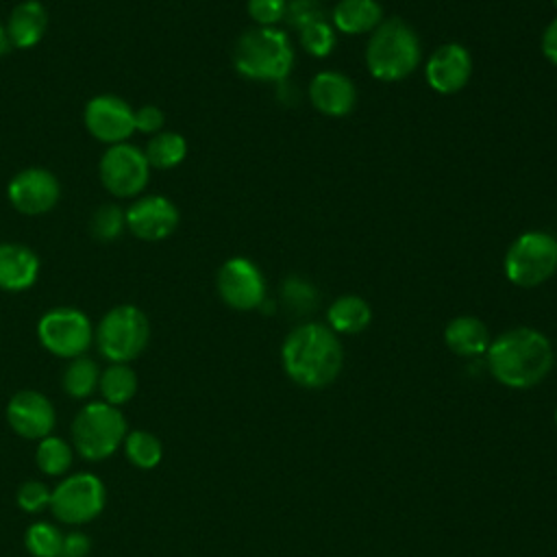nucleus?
I'll return each mask as SVG.
<instances>
[{
    "instance_id": "nucleus-8",
    "label": "nucleus",
    "mask_w": 557,
    "mask_h": 557,
    "mask_svg": "<svg viewBox=\"0 0 557 557\" xmlns=\"http://www.w3.org/2000/svg\"><path fill=\"white\" fill-rule=\"evenodd\" d=\"M107 503V490L98 474L74 472L65 476L50 496L52 516L72 527H81L98 518Z\"/></svg>"
},
{
    "instance_id": "nucleus-31",
    "label": "nucleus",
    "mask_w": 557,
    "mask_h": 557,
    "mask_svg": "<svg viewBox=\"0 0 557 557\" xmlns=\"http://www.w3.org/2000/svg\"><path fill=\"white\" fill-rule=\"evenodd\" d=\"M50 496H52V490L41 483V481H24L20 487H17V494H15V500H17V507L26 513H39L44 511L46 507H50Z\"/></svg>"
},
{
    "instance_id": "nucleus-30",
    "label": "nucleus",
    "mask_w": 557,
    "mask_h": 557,
    "mask_svg": "<svg viewBox=\"0 0 557 557\" xmlns=\"http://www.w3.org/2000/svg\"><path fill=\"white\" fill-rule=\"evenodd\" d=\"M300 46L311 57H329L335 48V28L326 20H315L300 30Z\"/></svg>"
},
{
    "instance_id": "nucleus-22",
    "label": "nucleus",
    "mask_w": 557,
    "mask_h": 557,
    "mask_svg": "<svg viewBox=\"0 0 557 557\" xmlns=\"http://www.w3.org/2000/svg\"><path fill=\"white\" fill-rule=\"evenodd\" d=\"M326 320H329L331 331L344 333V335H355V333H361L370 324L372 309L361 296L346 294L331 302V307L326 311Z\"/></svg>"
},
{
    "instance_id": "nucleus-13",
    "label": "nucleus",
    "mask_w": 557,
    "mask_h": 557,
    "mask_svg": "<svg viewBox=\"0 0 557 557\" xmlns=\"http://www.w3.org/2000/svg\"><path fill=\"white\" fill-rule=\"evenodd\" d=\"M7 196L13 205L24 215H41L50 211L61 196V187L57 176L46 170V168H26L17 172L9 187Z\"/></svg>"
},
{
    "instance_id": "nucleus-19",
    "label": "nucleus",
    "mask_w": 557,
    "mask_h": 557,
    "mask_svg": "<svg viewBox=\"0 0 557 557\" xmlns=\"http://www.w3.org/2000/svg\"><path fill=\"white\" fill-rule=\"evenodd\" d=\"M4 28L11 46L20 50L33 48L41 41L48 28V11L39 0H24L11 11Z\"/></svg>"
},
{
    "instance_id": "nucleus-12",
    "label": "nucleus",
    "mask_w": 557,
    "mask_h": 557,
    "mask_svg": "<svg viewBox=\"0 0 557 557\" xmlns=\"http://www.w3.org/2000/svg\"><path fill=\"white\" fill-rule=\"evenodd\" d=\"M85 126L102 144H122L135 131V109L113 94L94 96L85 107Z\"/></svg>"
},
{
    "instance_id": "nucleus-25",
    "label": "nucleus",
    "mask_w": 557,
    "mask_h": 557,
    "mask_svg": "<svg viewBox=\"0 0 557 557\" xmlns=\"http://www.w3.org/2000/svg\"><path fill=\"white\" fill-rule=\"evenodd\" d=\"M144 154H146L150 168L170 170V168H176L185 159L187 141L183 135H178L174 131H159L157 135L150 137Z\"/></svg>"
},
{
    "instance_id": "nucleus-35",
    "label": "nucleus",
    "mask_w": 557,
    "mask_h": 557,
    "mask_svg": "<svg viewBox=\"0 0 557 557\" xmlns=\"http://www.w3.org/2000/svg\"><path fill=\"white\" fill-rule=\"evenodd\" d=\"M283 296H285V300L287 302H292V305H298L300 309L307 305V309L313 305V289H311V285H307V283H302V281H287L285 283V287H283Z\"/></svg>"
},
{
    "instance_id": "nucleus-5",
    "label": "nucleus",
    "mask_w": 557,
    "mask_h": 557,
    "mask_svg": "<svg viewBox=\"0 0 557 557\" xmlns=\"http://www.w3.org/2000/svg\"><path fill=\"white\" fill-rule=\"evenodd\" d=\"M128 433L120 407L104 400L87 403L72 422V446L87 461H102L117 453Z\"/></svg>"
},
{
    "instance_id": "nucleus-40",
    "label": "nucleus",
    "mask_w": 557,
    "mask_h": 557,
    "mask_svg": "<svg viewBox=\"0 0 557 557\" xmlns=\"http://www.w3.org/2000/svg\"><path fill=\"white\" fill-rule=\"evenodd\" d=\"M555 422H557V411H555Z\"/></svg>"
},
{
    "instance_id": "nucleus-34",
    "label": "nucleus",
    "mask_w": 557,
    "mask_h": 557,
    "mask_svg": "<svg viewBox=\"0 0 557 557\" xmlns=\"http://www.w3.org/2000/svg\"><path fill=\"white\" fill-rule=\"evenodd\" d=\"M163 111L157 104H144L135 109V131L146 135H157L163 128Z\"/></svg>"
},
{
    "instance_id": "nucleus-6",
    "label": "nucleus",
    "mask_w": 557,
    "mask_h": 557,
    "mask_svg": "<svg viewBox=\"0 0 557 557\" xmlns=\"http://www.w3.org/2000/svg\"><path fill=\"white\" fill-rule=\"evenodd\" d=\"M148 339V318L135 305H115L102 315L96 329L98 350L111 363H128L137 359L146 350Z\"/></svg>"
},
{
    "instance_id": "nucleus-28",
    "label": "nucleus",
    "mask_w": 557,
    "mask_h": 557,
    "mask_svg": "<svg viewBox=\"0 0 557 557\" xmlns=\"http://www.w3.org/2000/svg\"><path fill=\"white\" fill-rule=\"evenodd\" d=\"M24 544L33 557H61L63 533L50 522H33L24 533Z\"/></svg>"
},
{
    "instance_id": "nucleus-1",
    "label": "nucleus",
    "mask_w": 557,
    "mask_h": 557,
    "mask_svg": "<svg viewBox=\"0 0 557 557\" xmlns=\"http://www.w3.org/2000/svg\"><path fill=\"white\" fill-rule=\"evenodd\" d=\"M281 361L294 383L320 389L337 379L344 363V350L335 331L318 322H305L285 337Z\"/></svg>"
},
{
    "instance_id": "nucleus-9",
    "label": "nucleus",
    "mask_w": 557,
    "mask_h": 557,
    "mask_svg": "<svg viewBox=\"0 0 557 557\" xmlns=\"http://www.w3.org/2000/svg\"><path fill=\"white\" fill-rule=\"evenodd\" d=\"M37 337L48 352L61 359H74L89 348L94 329L87 313L81 309L54 307L39 318Z\"/></svg>"
},
{
    "instance_id": "nucleus-18",
    "label": "nucleus",
    "mask_w": 557,
    "mask_h": 557,
    "mask_svg": "<svg viewBox=\"0 0 557 557\" xmlns=\"http://www.w3.org/2000/svg\"><path fill=\"white\" fill-rule=\"evenodd\" d=\"M39 276V259L24 244H0V289L24 292Z\"/></svg>"
},
{
    "instance_id": "nucleus-2",
    "label": "nucleus",
    "mask_w": 557,
    "mask_h": 557,
    "mask_svg": "<svg viewBox=\"0 0 557 557\" xmlns=\"http://www.w3.org/2000/svg\"><path fill=\"white\" fill-rule=\"evenodd\" d=\"M485 355L492 376L513 389L537 385L553 368V346L548 337L529 326L500 333L490 342Z\"/></svg>"
},
{
    "instance_id": "nucleus-17",
    "label": "nucleus",
    "mask_w": 557,
    "mask_h": 557,
    "mask_svg": "<svg viewBox=\"0 0 557 557\" xmlns=\"http://www.w3.org/2000/svg\"><path fill=\"white\" fill-rule=\"evenodd\" d=\"M309 100L320 113L329 117H344L357 104V89L346 74L324 70L311 78Z\"/></svg>"
},
{
    "instance_id": "nucleus-33",
    "label": "nucleus",
    "mask_w": 557,
    "mask_h": 557,
    "mask_svg": "<svg viewBox=\"0 0 557 557\" xmlns=\"http://www.w3.org/2000/svg\"><path fill=\"white\" fill-rule=\"evenodd\" d=\"M287 0H248V15L259 26H274L285 20Z\"/></svg>"
},
{
    "instance_id": "nucleus-11",
    "label": "nucleus",
    "mask_w": 557,
    "mask_h": 557,
    "mask_svg": "<svg viewBox=\"0 0 557 557\" xmlns=\"http://www.w3.org/2000/svg\"><path fill=\"white\" fill-rule=\"evenodd\" d=\"M220 298L237 311H250L265 302V278L261 270L244 257H233L218 272Z\"/></svg>"
},
{
    "instance_id": "nucleus-24",
    "label": "nucleus",
    "mask_w": 557,
    "mask_h": 557,
    "mask_svg": "<svg viewBox=\"0 0 557 557\" xmlns=\"http://www.w3.org/2000/svg\"><path fill=\"white\" fill-rule=\"evenodd\" d=\"M98 381H100V368L94 359L85 355L70 359V363L61 374L63 392L78 400L91 396L98 389Z\"/></svg>"
},
{
    "instance_id": "nucleus-7",
    "label": "nucleus",
    "mask_w": 557,
    "mask_h": 557,
    "mask_svg": "<svg viewBox=\"0 0 557 557\" xmlns=\"http://www.w3.org/2000/svg\"><path fill=\"white\" fill-rule=\"evenodd\" d=\"M507 278L518 287H537L557 270V239L544 231L522 233L505 252Z\"/></svg>"
},
{
    "instance_id": "nucleus-23",
    "label": "nucleus",
    "mask_w": 557,
    "mask_h": 557,
    "mask_svg": "<svg viewBox=\"0 0 557 557\" xmlns=\"http://www.w3.org/2000/svg\"><path fill=\"white\" fill-rule=\"evenodd\" d=\"M137 374L128 363H109L100 372L98 389L104 398V403L120 407L126 405L137 394Z\"/></svg>"
},
{
    "instance_id": "nucleus-39",
    "label": "nucleus",
    "mask_w": 557,
    "mask_h": 557,
    "mask_svg": "<svg viewBox=\"0 0 557 557\" xmlns=\"http://www.w3.org/2000/svg\"><path fill=\"white\" fill-rule=\"evenodd\" d=\"M553 7H555V9H557V0H553Z\"/></svg>"
},
{
    "instance_id": "nucleus-16",
    "label": "nucleus",
    "mask_w": 557,
    "mask_h": 557,
    "mask_svg": "<svg viewBox=\"0 0 557 557\" xmlns=\"http://www.w3.org/2000/svg\"><path fill=\"white\" fill-rule=\"evenodd\" d=\"M426 83L437 94H457L466 87L472 74V57L461 44H442L426 61Z\"/></svg>"
},
{
    "instance_id": "nucleus-26",
    "label": "nucleus",
    "mask_w": 557,
    "mask_h": 557,
    "mask_svg": "<svg viewBox=\"0 0 557 557\" xmlns=\"http://www.w3.org/2000/svg\"><path fill=\"white\" fill-rule=\"evenodd\" d=\"M74 459V446L59 437V435H46L39 440L35 450V463L37 468L48 476H63Z\"/></svg>"
},
{
    "instance_id": "nucleus-36",
    "label": "nucleus",
    "mask_w": 557,
    "mask_h": 557,
    "mask_svg": "<svg viewBox=\"0 0 557 557\" xmlns=\"http://www.w3.org/2000/svg\"><path fill=\"white\" fill-rule=\"evenodd\" d=\"M91 548V542L85 533L81 531H72L67 535H63V548H61V557H87Z\"/></svg>"
},
{
    "instance_id": "nucleus-4",
    "label": "nucleus",
    "mask_w": 557,
    "mask_h": 557,
    "mask_svg": "<svg viewBox=\"0 0 557 557\" xmlns=\"http://www.w3.org/2000/svg\"><path fill=\"white\" fill-rule=\"evenodd\" d=\"M235 70L252 81H283L294 67L287 35L274 26H255L239 35L233 50Z\"/></svg>"
},
{
    "instance_id": "nucleus-21",
    "label": "nucleus",
    "mask_w": 557,
    "mask_h": 557,
    "mask_svg": "<svg viewBox=\"0 0 557 557\" xmlns=\"http://www.w3.org/2000/svg\"><path fill=\"white\" fill-rule=\"evenodd\" d=\"M333 28L344 35L372 33L383 22V9L376 0H339L331 11Z\"/></svg>"
},
{
    "instance_id": "nucleus-38",
    "label": "nucleus",
    "mask_w": 557,
    "mask_h": 557,
    "mask_svg": "<svg viewBox=\"0 0 557 557\" xmlns=\"http://www.w3.org/2000/svg\"><path fill=\"white\" fill-rule=\"evenodd\" d=\"M9 46L11 44H9V37H7V28L0 24V57L9 50Z\"/></svg>"
},
{
    "instance_id": "nucleus-14",
    "label": "nucleus",
    "mask_w": 557,
    "mask_h": 557,
    "mask_svg": "<svg viewBox=\"0 0 557 557\" xmlns=\"http://www.w3.org/2000/svg\"><path fill=\"white\" fill-rule=\"evenodd\" d=\"M9 426L24 440H44L57 424L54 405L37 389H20L7 405Z\"/></svg>"
},
{
    "instance_id": "nucleus-27",
    "label": "nucleus",
    "mask_w": 557,
    "mask_h": 557,
    "mask_svg": "<svg viewBox=\"0 0 557 557\" xmlns=\"http://www.w3.org/2000/svg\"><path fill=\"white\" fill-rule=\"evenodd\" d=\"M124 455L126 459L139 468V470H152L161 463V457H163V444L161 440L150 433V431H144V429H137V431H131L126 433L124 437Z\"/></svg>"
},
{
    "instance_id": "nucleus-15",
    "label": "nucleus",
    "mask_w": 557,
    "mask_h": 557,
    "mask_svg": "<svg viewBox=\"0 0 557 557\" xmlns=\"http://www.w3.org/2000/svg\"><path fill=\"white\" fill-rule=\"evenodd\" d=\"M126 228L146 242H159L174 233L178 224V209L165 196H144L131 202L124 211Z\"/></svg>"
},
{
    "instance_id": "nucleus-29",
    "label": "nucleus",
    "mask_w": 557,
    "mask_h": 557,
    "mask_svg": "<svg viewBox=\"0 0 557 557\" xmlns=\"http://www.w3.org/2000/svg\"><path fill=\"white\" fill-rule=\"evenodd\" d=\"M91 235L100 242H113L122 235V231L126 228V215L124 209L115 202H107L102 207L96 209V213L91 215Z\"/></svg>"
},
{
    "instance_id": "nucleus-3",
    "label": "nucleus",
    "mask_w": 557,
    "mask_h": 557,
    "mask_svg": "<svg viewBox=\"0 0 557 557\" xmlns=\"http://www.w3.org/2000/svg\"><path fill=\"white\" fill-rule=\"evenodd\" d=\"M420 57V39L416 30L400 17L383 20L370 33L366 46V67L383 83L407 78L418 67Z\"/></svg>"
},
{
    "instance_id": "nucleus-10",
    "label": "nucleus",
    "mask_w": 557,
    "mask_h": 557,
    "mask_svg": "<svg viewBox=\"0 0 557 557\" xmlns=\"http://www.w3.org/2000/svg\"><path fill=\"white\" fill-rule=\"evenodd\" d=\"M100 181L104 189L117 198H133L137 196L150 176V163L133 144H113L100 157Z\"/></svg>"
},
{
    "instance_id": "nucleus-20",
    "label": "nucleus",
    "mask_w": 557,
    "mask_h": 557,
    "mask_svg": "<svg viewBox=\"0 0 557 557\" xmlns=\"http://www.w3.org/2000/svg\"><path fill=\"white\" fill-rule=\"evenodd\" d=\"M446 346L459 357H476L490 348V331L474 315H457L444 329Z\"/></svg>"
},
{
    "instance_id": "nucleus-32",
    "label": "nucleus",
    "mask_w": 557,
    "mask_h": 557,
    "mask_svg": "<svg viewBox=\"0 0 557 557\" xmlns=\"http://www.w3.org/2000/svg\"><path fill=\"white\" fill-rule=\"evenodd\" d=\"M285 20L300 30L315 20H324V11L318 0H289L285 9Z\"/></svg>"
},
{
    "instance_id": "nucleus-37",
    "label": "nucleus",
    "mask_w": 557,
    "mask_h": 557,
    "mask_svg": "<svg viewBox=\"0 0 557 557\" xmlns=\"http://www.w3.org/2000/svg\"><path fill=\"white\" fill-rule=\"evenodd\" d=\"M542 54L553 63L557 65V17L553 22H548V26L544 28L542 33Z\"/></svg>"
}]
</instances>
